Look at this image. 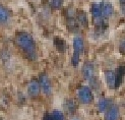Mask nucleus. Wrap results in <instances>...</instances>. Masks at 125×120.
<instances>
[{"label": "nucleus", "instance_id": "obj_11", "mask_svg": "<svg viewBox=\"0 0 125 120\" xmlns=\"http://www.w3.org/2000/svg\"><path fill=\"white\" fill-rule=\"evenodd\" d=\"M91 12H92L93 16L95 17V18H99L100 16L102 15V7H101V6H100L99 4L95 3V4H93V5H92V7H91Z\"/></svg>", "mask_w": 125, "mask_h": 120}, {"label": "nucleus", "instance_id": "obj_18", "mask_svg": "<svg viewBox=\"0 0 125 120\" xmlns=\"http://www.w3.org/2000/svg\"><path fill=\"white\" fill-rule=\"evenodd\" d=\"M62 4H63V0H51V5L55 9L60 8L62 6Z\"/></svg>", "mask_w": 125, "mask_h": 120}, {"label": "nucleus", "instance_id": "obj_12", "mask_svg": "<svg viewBox=\"0 0 125 120\" xmlns=\"http://www.w3.org/2000/svg\"><path fill=\"white\" fill-rule=\"evenodd\" d=\"M112 13H113V6H112L111 4H109V3L105 4L103 6V8H102V14L105 17H109V16L112 15Z\"/></svg>", "mask_w": 125, "mask_h": 120}, {"label": "nucleus", "instance_id": "obj_21", "mask_svg": "<svg viewBox=\"0 0 125 120\" xmlns=\"http://www.w3.org/2000/svg\"><path fill=\"white\" fill-rule=\"evenodd\" d=\"M71 120H80V119H78V118H72Z\"/></svg>", "mask_w": 125, "mask_h": 120}, {"label": "nucleus", "instance_id": "obj_17", "mask_svg": "<svg viewBox=\"0 0 125 120\" xmlns=\"http://www.w3.org/2000/svg\"><path fill=\"white\" fill-rule=\"evenodd\" d=\"M52 116H53L54 120H64L63 113H62L61 111H58V110H55V111L52 113Z\"/></svg>", "mask_w": 125, "mask_h": 120}, {"label": "nucleus", "instance_id": "obj_3", "mask_svg": "<svg viewBox=\"0 0 125 120\" xmlns=\"http://www.w3.org/2000/svg\"><path fill=\"white\" fill-rule=\"evenodd\" d=\"M39 85L40 87H42L43 92L45 93L46 95H50L52 92V87H51V83H50V79L48 78L47 74L43 73L40 75L39 77Z\"/></svg>", "mask_w": 125, "mask_h": 120}, {"label": "nucleus", "instance_id": "obj_20", "mask_svg": "<svg viewBox=\"0 0 125 120\" xmlns=\"http://www.w3.org/2000/svg\"><path fill=\"white\" fill-rule=\"evenodd\" d=\"M121 1V5H122V7H124V4H125V0H120Z\"/></svg>", "mask_w": 125, "mask_h": 120}, {"label": "nucleus", "instance_id": "obj_10", "mask_svg": "<svg viewBox=\"0 0 125 120\" xmlns=\"http://www.w3.org/2000/svg\"><path fill=\"white\" fill-rule=\"evenodd\" d=\"M123 74H124V67H119L115 74V87H118L121 85Z\"/></svg>", "mask_w": 125, "mask_h": 120}, {"label": "nucleus", "instance_id": "obj_16", "mask_svg": "<svg viewBox=\"0 0 125 120\" xmlns=\"http://www.w3.org/2000/svg\"><path fill=\"white\" fill-rule=\"evenodd\" d=\"M66 109L68 110V112H69V113H73L74 111L76 110V104L74 103L72 100L67 101V103H66Z\"/></svg>", "mask_w": 125, "mask_h": 120}, {"label": "nucleus", "instance_id": "obj_8", "mask_svg": "<svg viewBox=\"0 0 125 120\" xmlns=\"http://www.w3.org/2000/svg\"><path fill=\"white\" fill-rule=\"evenodd\" d=\"M110 106H111V101L109 99H101L99 101L98 108H99L100 112H105L109 109Z\"/></svg>", "mask_w": 125, "mask_h": 120}, {"label": "nucleus", "instance_id": "obj_6", "mask_svg": "<svg viewBox=\"0 0 125 120\" xmlns=\"http://www.w3.org/2000/svg\"><path fill=\"white\" fill-rule=\"evenodd\" d=\"M40 85L37 80H32L28 87V92L32 97H37L40 94Z\"/></svg>", "mask_w": 125, "mask_h": 120}, {"label": "nucleus", "instance_id": "obj_13", "mask_svg": "<svg viewBox=\"0 0 125 120\" xmlns=\"http://www.w3.org/2000/svg\"><path fill=\"white\" fill-rule=\"evenodd\" d=\"M8 12L3 6L0 5V22H5L8 20Z\"/></svg>", "mask_w": 125, "mask_h": 120}, {"label": "nucleus", "instance_id": "obj_14", "mask_svg": "<svg viewBox=\"0 0 125 120\" xmlns=\"http://www.w3.org/2000/svg\"><path fill=\"white\" fill-rule=\"evenodd\" d=\"M54 43H55L56 47H57V49L59 50L60 52H63V51H64V48H65V47H64V42H63V40H61L59 37H56Z\"/></svg>", "mask_w": 125, "mask_h": 120}, {"label": "nucleus", "instance_id": "obj_19", "mask_svg": "<svg viewBox=\"0 0 125 120\" xmlns=\"http://www.w3.org/2000/svg\"><path fill=\"white\" fill-rule=\"evenodd\" d=\"M43 120H54L52 114H45L43 117Z\"/></svg>", "mask_w": 125, "mask_h": 120}, {"label": "nucleus", "instance_id": "obj_5", "mask_svg": "<svg viewBox=\"0 0 125 120\" xmlns=\"http://www.w3.org/2000/svg\"><path fill=\"white\" fill-rule=\"evenodd\" d=\"M73 48H74V54H82L84 49L83 41L80 37H75L73 40Z\"/></svg>", "mask_w": 125, "mask_h": 120}, {"label": "nucleus", "instance_id": "obj_9", "mask_svg": "<svg viewBox=\"0 0 125 120\" xmlns=\"http://www.w3.org/2000/svg\"><path fill=\"white\" fill-rule=\"evenodd\" d=\"M105 77H106V81H107L109 87L114 89L115 87V73L113 71H107L105 74Z\"/></svg>", "mask_w": 125, "mask_h": 120}, {"label": "nucleus", "instance_id": "obj_15", "mask_svg": "<svg viewBox=\"0 0 125 120\" xmlns=\"http://www.w3.org/2000/svg\"><path fill=\"white\" fill-rule=\"evenodd\" d=\"M77 17H78V22L82 23L83 26H84V27L87 26V16L84 12H79Z\"/></svg>", "mask_w": 125, "mask_h": 120}, {"label": "nucleus", "instance_id": "obj_4", "mask_svg": "<svg viewBox=\"0 0 125 120\" xmlns=\"http://www.w3.org/2000/svg\"><path fill=\"white\" fill-rule=\"evenodd\" d=\"M118 118H119V108H118V106H110L107 114H106V120H118Z\"/></svg>", "mask_w": 125, "mask_h": 120}, {"label": "nucleus", "instance_id": "obj_2", "mask_svg": "<svg viewBox=\"0 0 125 120\" xmlns=\"http://www.w3.org/2000/svg\"><path fill=\"white\" fill-rule=\"evenodd\" d=\"M77 97L80 103L90 104L93 101V93L89 87L83 86L77 91Z\"/></svg>", "mask_w": 125, "mask_h": 120}, {"label": "nucleus", "instance_id": "obj_7", "mask_svg": "<svg viewBox=\"0 0 125 120\" xmlns=\"http://www.w3.org/2000/svg\"><path fill=\"white\" fill-rule=\"evenodd\" d=\"M83 74L85 79L91 80L92 78H94V67L91 63H86L84 64L83 68Z\"/></svg>", "mask_w": 125, "mask_h": 120}, {"label": "nucleus", "instance_id": "obj_1", "mask_svg": "<svg viewBox=\"0 0 125 120\" xmlns=\"http://www.w3.org/2000/svg\"><path fill=\"white\" fill-rule=\"evenodd\" d=\"M16 43L30 59L36 58V45L32 36L27 33H18L16 36Z\"/></svg>", "mask_w": 125, "mask_h": 120}]
</instances>
